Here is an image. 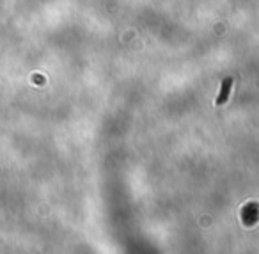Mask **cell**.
<instances>
[{
	"label": "cell",
	"mask_w": 259,
	"mask_h": 254,
	"mask_svg": "<svg viewBox=\"0 0 259 254\" xmlns=\"http://www.w3.org/2000/svg\"><path fill=\"white\" fill-rule=\"evenodd\" d=\"M231 85H232V78L229 76V78H225L222 82V91H220V96L217 98V101L215 103L217 105H224L225 101H227V96H229V91H231Z\"/></svg>",
	"instance_id": "obj_1"
}]
</instances>
